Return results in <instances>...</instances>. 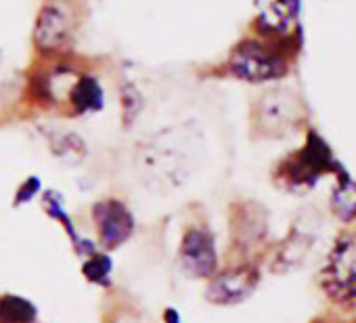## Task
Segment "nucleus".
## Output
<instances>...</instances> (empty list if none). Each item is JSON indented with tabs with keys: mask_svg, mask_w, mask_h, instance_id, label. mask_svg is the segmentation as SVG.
<instances>
[{
	"mask_svg": "<svg viewBox=\"0 0 356 323\" xmlns=\"http://www.w3.org/2000/svg\"><path fill=\"white\" fill-rule=\"evenodd\" d=\"M204 153L202 132L191 122L165 126L149 134L136 149L138 181L155 194L183 187L200 168Z\"/></svg>",
	"mask_w": 356,
	"mask_h": 323,
	"instance_id": "nucleus-1",
	"label": "nucleus"
},
{
	"mask_svg": "<svg viewBox=\"0 0 356 323\" xmlns=\"http://www.w3.org/2000/svg\"><path fill=\"white\" fill-rule=\"evenodd\" d=\"M88 15V0H40L32 45L38 57L72 55Z\"/></svg>",
	"mask_w": 356,
	"mask_h": 323,
	"instance_id": "nucleus-2",
	"label": "nucleus"
},
{
	"mask_svg": "<svg viewBox=\"0 0 356 323\" xmlns=\"http://www.w3.org/2000/svg\"><path fill=\"white\" fill-rule=\"evenodd\" d=\"M225 72L241 82L262 84L285 76L287 59L283 53H279L277 47L260 38H243L231 49Z\"/></svg>",
	"mask_w": 356,
	"mask_h": 323,
	"instance_id": "nucleus-3",
	"label": "nucleus"
},
{
	"mask_svg": "<svg viewBox=\"0 0 356 323\" xmlns=\"http://www.w3.org/2000/svg\"><path fill=\"white\" fill-rule=\"evenodd\" d=\"M325 292L343 304H356V233L341 235L323 273Z\"/></svg>",
	"mask_w": 356,
	"mask_h": 323,
	"instance_id": "nucleus-4",
	"label": "nucleus"
},
{
	"mask_svg": "<svg viewBox=\"0 0 356 323\" xmlns=\"http://www.w3.org/2000/svg\"><path fill=\"white\" fill-rule=\"evenodd\" d=\"M333 166H335L333 157H331V151L327 149L325 141H321L316 134L310 132L306 145L281 164L279 179L293 189L308 187L323 173H329Z\"/></svg>",
	"mask_w": 356,
	"mask_h": 323,
	"instance_id": "nucleus-5",
	"label": "nucleus"
},
{
	"mask_svg": "<svg viewBox=\"0 0 356 323\" xmlns=\"http://www.w3.org/2000/svg\"><path fill=\"white\" fill-rule=\"evenodd\" d=\"M178 260H181L183 271L191 277H212L218 271V254L212 231L206 227H189L181 239Z\"/></svg>",
	"mask_w": 356,
	"mask_h": 323,
	"instance_id": "nucleus-6",
	"label": "nucleus"
},
{
	"mask_svg": "<svg viewBox=\"0 0 356 323\" xmlns=\"http://www.w3.org/2000/svg\"><path fill=\"white\" fill-rule=\"evenodd\" d=\"M260 283V271L254 265L229 267L220 273H214L208 283V300L214 304L231 306L248 300Z\"/></svg>",
	"mask_w": 356,
	"mask_h": 323,
	"instance_id": "nucleus-7",
	"label": "nucleus"
},
{
	"mask_svg": "<svg viewBox=\"0 0 356 323\" xmlns=\"http://www.w3.org/2000/svg\"><path fill=\"white\" fill-rule=\"evenodd\" d=\"M298 120V101L287 90H270L254 107V124L264 136H281Z\"/></svg>",
	"mask_w": 356,
	"mask_h": 323,
	"instance_id": "nucleus-8",
	"label": "nucleus"
},
{
	"mask_svg": "<svg viewBox=\"0 0 356 323\" xmlns=\"http://www.w3.org/2000/svg\"><path fill=\"white\" fill-rule=\"evenodd\" d=\"M92 221L99 233V242L107 248H120L134 233V216L130 208L115 198H103L92 206Z\"/></svg>",
	"mask_w": 356,
	"mask_h": 323,
	"instance_id": "nucleus-9",
	"label": "nucleus"
},
{
	"mask_svg": "<svg viewBox=\"0 0 356 323\" xmlns=\"http://www.w3.org/2000/svg\"><path fill=\"white\" fill-rule=\"evenodd\" d=\"M105 86L101 82V78L92 72V70H84L70 95L67 101V109L65 116L72 118H84V116H95L99 111H103L105 107Z\"/></svg>",
	"mask_w": 356,
	"mask_h": 323,
	"instance_id": "nucleus-10",
	"label": "nucleus"
},
{
	"mask_svg": "<svg viewBox=\"0 0 356 323\" xmlns=\"http://www.w3.org/2000/svg\"><path fill=\"white\" fill-rule=\"evenodd\" d=\"M42 208H44V212H47L51 219L59 221V223L65 227V231H67V235L72 237V244H74V248H76L78 254L90 256V254L95 252L92 248H88V242L84 244V239L76 233V227H74V223H72V219H70V214H67V210H65V200L61 198V194H57V191H47V194L42 196Z\"/></svg>",
	"mask_w": 356,
	"mask_h": 323,
	"instance_id": "nucleus-11",
	"label": "nucleus"
},
{
	"mask_svg": "<svg viewBox=\"0 0 356 323\" xmlns=\"http://www.w3.org/2000/svg\"><path fill=\"white\" fill-rule=\"evenodd\" d=\"M260 24L268 32H283L296 17V0H258Z\"/></svg>",
	"mask_w": 356,
	"mask_h": 323,
	"instance_id": "nucleus-12",
	"label": "nucleus"
},
{
	"mask_svg": "<svg viewBox=\"0 0 356 323\" xmlns=\"http://www.w3.org/2000/svg\"><path fill=\"white\" fill-rule=\"evenodd\" d=\"M49 149L61 159H82L86 155V143L80 134L70 130L49 132Z\"/></svg>",
	"mask_w": 356,
	"mask_h": 323,
	"instance_id": "nucleus-13",
	"label": "nucleus"
},
{
	"mask_svg": "<svg viewBox=\"0 0 356 323\" xmlns=\"http://www.w3.org/2000/svg\"><path fill=\"white\" fill-rule=\"evenodd\" d=\"M36 306L15 294L0 298V323H34Z\"/></svg>",
	"mask_w": 356,
	"mask_h": 323,
	"instance_id": "nucleus-14",
	"label": "nucleus"
},
{
	"mask_svg": "<svg viewBox=\"0 0 356 323\" xmlns=\"http://www.w3.org/2000/svg\"><path fill=\"white\" fill-rule=\"evenodd\" d=\"M120 103H122V124L128 130L145 109V97L140 88L128 78H124L120 84Z\"/></svg>",
	"mask_w": 356,
	"mask_h": 323,
	"instance_id": "nucleus-15",
	"label": "nucleus"
},
{
	"mask_svg": "<svg viewBox=\"0 0 356 323\" xmlns=\"http://www.w3.org/2000/svg\"><path fill=\"white\" fill-rule=\"evenodd\" d=\"M331 208L337 219L341 221H354L356 219V183L343 179L341 185L333 191Z\"/></svg>",
	"mask_w": 356,
	"mask_h": 323,
	"instance_id": "nucleus-16",
	"label": "nucleus"
},
{
	"mask_svg": "<svg viewBox=\"0 0 356 323\" xmlns=\"http://www.w3.org/2000/svg\"><path fill=\"white\" fill-rule=\"evenodd\" d=\"M82 273L92 283L109 285V275H111V260H109V256L107 254H101V252H92L90 256H86V262L82 267Z\"/></svg>",
	"mask_w": 356,
	"mask_h": 323,
	"instance_id": "nucleus-17",
	"label": "nucleus"
},
{
	"mask_svg": "<svg viewBox=\"0 0 356 323\" xmlns=\"http://www.w3.org/2000/svg\"><path fill=\"white\" fill-rule=\"evenodd\" d=\"M42 189V183H40V177H28L19 187H17V194H15V202L13 206H24L28 202H32Z\"/></svg>",
	"mask_w": 356,
	"mask_h": 323,
	"instance_id": "nucleus-18",
	"label": "nucleus"
},
{
	"mask_svg": "<svg viewBox=\"0 0 356 323\" xmlns=\"http://www.w3.org/2000/svg\"><path fill=\"white\" fill-rule=\"evenodd\" d=\"M165 323H183L181 317H178V313L174 308H168L165 310Z\"/></svg>",
	"mask_w": 356,
	"mask_h": 323,
	"instance_id": "nucleus-19",
	"label": "nucleus"
}]
</instances>
